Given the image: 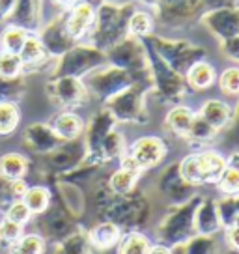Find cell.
Here are the masks:
<instances>
[{"instance_id":"6","label":"cell","mask_w":239,"mask_h":254,"mask_svg":"<svg viewBox=\"0 0 239 254\" xmlns=\"http://www.w3.org/2000/svg\"><path fill=\"white\" fill-rule=\"evenodd\" d=\"M86 77L88 88L99 97H105V99L114 97L136 80L129 71L116 67V65H111V64H105L101 67H97L92 73H88Z\"/></svg>"},{"instance_id":"7","label":"cell","mask_w":239,"mask_h":254,"mask_svg":"<svg viewBox=\"0 0 239 254\" xmlns=\"http://www.w3.org/2000/svg\"><path fill=\"white\" fill-rule=\"evenodd\" d=\"M200 23L219 41L239 36V6L236 4L207 9L206 13L200 15Z\"/></svg>"},{"instance_id":"16","label":"cell","mask_w":239,"mask_h":254,"mask_svg":"<svg viewBox=\"0 0 239 254\" xmlns=\"http://www.w3.org/2000/svg\"><path fill=\"white\" fill-rule=\"evenodd\" d=\"M196 159H198L200 174H202L204 183L217 182L221 178V174H223V170L226 168V161L217 151H202V153H196Z\"/></svg>"},{"instance_id":"22","label":"cell","mask_w":239,"mask_h":254,"mask_svg":"<svg viewBox=\"0 0 239 254\" xmlns=\"http://www.w3.org/2000/svg\"><path fill=\"white\" fill-rule=\"evenodd\" d=\"M26 172V159L19 153H6L0 157V176L9 182L21 180Z\"/></svg>"},{"instance_id":"39","label":"cell","mask_w":239,"mask_h":254,"mask_svg":"<svg viewBox=\"0 0 239 254\" xmlns=\"http://www.w3.org/2000/svg\"><path fill=\"white\" fill-rule=\"evenodd\" d=\"M19 236H21V224H17V222L9 221V219H6V221L0 224V238L4 239V241H15V239H19Z\"/></svg>"},{"instance_id":"5","label":"cell","mask_w":239,"mask_h":254,"mask_svg":"<svg viewBox=\"0 0 239 254\" xmlns=\"http://www.w3.org/2000/svg\"><path fill=\"white\" fill-rule=\"evenodd\" d=\"M204 9V0H157L153 17L165 28H181L202 15Z\"/></svg>"},{"instance_id":"26","label":"cell","mask_w":239,"mask_h":254,"mask_svg":"<svg viewBox=\"0 0 239 254\" xmlns=\"http://www.w3.org/2000/svg\"><path fill=\"white\" fill-rule=\"evenodd\" d=\"M23 73V62L19 55L0 51V79H15Z\"/></svg>"},{"instance_id":"31","label":"cell","mask_w":239,"mask_h":254,"mask_svg":"<svg viewBox=\"0 0 239 254\" xmlns=\"http://www.w3.org/2000/svg\"><path fill=\"white\" fill-rule=\"evenodd\" d=\"M219 88L226 95H239V67H226L219 75Z\"/></svg>"},{"instance_id":"13","label":"cell","mask_w":239,"mask_h":254,"mask_svg":"<svg viewBox=\"0 0 239 254\" xmlns=\"http://www.w3.org/2000/svg\"><path fill=\"white\" fill-rule=\"evenodd\" d=\"M11 23L28 32H38L43 24V0H17Z\"/></svg>"},{"instance_id":"11","label":"cell","mask_w":239,"mask_h":254,"mask_svg":"<svg viewBox=\"0 0 239 254\" xmlns=\"http://www.w3.org/2000/svg\"><path fill=\"white\" fill-rule=\"evenodd\" d=\"M49 94L58 105L73 107V105H80L86 99V86L77 77L62 75L49 84Z\"/></svg>"},{"instance_id":"43","label":"cell","mask_w":239,"mask_h":254,"mask_svg":"<svg viewBox=\"0 0 239 254\" xmlns=\"http://www.w3.org/2000/svg\"><path fill=\"white\" fill-rule=\"evenodd\" d=\"M230 241H232V245L239 249V226H234L230 230Z\"/></svg>"},{"instance_id":"19","label":"cell","mask_w":239,"mask_h":254,"mask_svg":"<svg viewBox=\"0 0 239 254\" xmlns=\"http://www.w3.org/2000/svg\"><path fill=\"white\" fill-rule=\"evenodd\" d=\"M53 131L62 140H75L82 133V120L73 112H64L55 120Z\"/></svg>"},{"instance_id":"17","label":"cell","mask_w":239,"mask_h":254,"mask_svg":"<svg viewBox=\"0 0 239 254\" xmlns=\"http://www.w3.org/2000/svg\"><path fill=\"white\" fill-rule=\"evenodd\" d=\"M200 116L206 120L209 126H213L219 131V129H223L230 122L232 111L230 107L224 103V101H221V99H209V101H206V103L202 105Z\"/></svg>"},{"instance_id":"36","label":"cell","mask_w":239,"mask_h":254,"mask_svg":"<svg viewBox=\"0 0 239 254\" xmlns=\"http://www.w3.org/2000/svg\"><path fill=\"white\" fill-rule=\"evenodd\" d=\"M41 249H43V241L38 236H26L13 247L11 254H40Z\"/></svg>"},{"instance_id":"32","label":"cell","mask_w":239,"mask_h":254,"mask_svg":"<svg viewBox=\"0 0 239 254\" xmlns=\"http://www.w3.org/2000/svg\"><path fill=\"white\" fill-rule=\"evenodd\" d=\"M187 135L191 136V138H194V140H202L204 142V140H211L217 135V129L213 126H209L202 116H194Z\"/></svg>"},{"instance_id":"35","label":"cell","mask_w":239,"mask_h":254,"mask_svg":"<svg viewBox=\"0 0 239 254\" xmlns=\"http://www.w3.org/2000/svg\"><path fill=\"white\" fill-rule=\"evenodd\" d=\"M101 150H103L105 157H120L123 153V138L120 133H109L101 142Z\"/></svg>"},{"instance_id":"45","label":"cell","mask_w":239,"mask_h":254,"mask_svg":"<svg viewBox=\"0 0 239 254\" xmlns=\"http://www.w3.org/2000/svg\"><path fill=\"white\" fill-rule=\"evenodd\" d=\"M230 167H234V168H238L239 170V153H234L230 157V163H228Z\"/></svg>"},{"instance_id":"37","label":"cell","mask_w":239,"mask_h":254,"mask_svg":"<svg viewBox=\"0 0 239 254\" xmlns=\"http://www.w3.org/2000/svg\"><path fill=\"white\" fill-rule=\"evenodd\" d=\"M30 209L28 206L24 204V202H15V204H11V207L8 209V219L9 221L17 222V224H24V222L30 219Z\"/></svg>"},{"instance_id":"38","label":"cell","mask_w":239,"mask_h":254,"mask_svg":"<svg viewBox=\"0 0 239 254\" xmlns=\"http://www.w3.org/2000/svg\"><path fill=\"white\" fill-rule=\"evenodd\" d=\"M221 53L224 55V58H228L232 62H239V36L221 41Z\"/></svg>"},{"instance_id":"33","label":"cell","mask_w":239,"mask_h":254,"mask_svg":"<svg viewBox=\"0 0 239 254\" xmlns=\"http://www.w3.org/2000/svg\"><path fill=\"white\" fill-rule=\"evenodd\" d=\"M217 183H219V187H221L224 192H228V194L239 192V170L230 167V165H226V168L223 170V174L217 180Z\"/></svg>"},{"instance_id":"34","label":"cell","mask_w":239,"mask_h":254,"mask_svg":"<svg viewBox=\"0 0 239 254\" xmlns=\"http://www.w3.org/2000/svg\"><path fill=\"white\" fill-rule=\"evenodd\" d=\"M150 253V243L148 239L142 238L140 234H131L123 245H121V253L120 254H148Z\"/></svg>"},{"instance_id":"41","label":"cell","mask_w":239,"mask_h":254,"mask_svg":"<svg viewBox=\"0 0 239 254\" xmlns=\"http://www.w3.org/2000/svg\"><path fill=\"white\" fill-rule=\"evenodd\" d=\"M238 0H204V6L207 9L213 8H223V6H236Z\"/></svg>"},{"instance_id":"29","label":"cell","mask_w":239,"mask_h":254,"mask_svg":"<svg viewBox=\"0 0 239 254\" xmlns=\"http://www.w3.org/2000/svg\"><path fill=\"white\" fill-rule=\"evenodd\" d=\"M179 176L185 183H191V185H200L204 183L202 180V174H200V167H198V159L196 155H189L181 161L179 165Z\"/></svg>"},{"instance_id":"25","label":"cell","mask_w":239,"mask_h":254,"mask_svg":"<svg viewBox=\"0 0 239 254\" xmlns=\"http://www.w3.org/2000/svg\"><path fill=\"white\" fill-rule=\"evenodd\" d=\"M19 124V109L11 101H0V135H9Z\"/></svg>"},{"instance_id":"20","label":"cell","mask_w":239,"mask_h":254,"mask_svg":"<svg viewBox=\"0 0 239 254\" xmlns=\"http://www.w3.org/2000/svg\"><path fill=\"white\" fill-rule=\"evenodd\" d=\"M187 84L194 90H207L215 82V67L211 64L200 60L187 71Z\"/></svg>"},{"instance_id":"2","label":"cell","mask_w":239,"mask_h":254,"mask_svg":"<svg viewBox=\"0 0 239 254\" xmlns=\"http://www.w3.org/2000/svg\"><path fill=\"white\" fill-rule=\"evenodd\" d=\"M142 41L153 53H157V56L163 62L168 64L179 75H187V71L194 64L204 60L207 53L206 47L196 45L183 38H167V36H159V34H150Z\"/></svg>"},{"instance_id":"18","label":"cell","mask_w":239,"mask_h":254,"mask_svg":"<svg viewBox=\"0 0 239 254\" xmlns=\"http://www.w3.org/2000/svg\"><path fill=\"white\" fill-rule=\"evenodd\" d=\"M153 26H155L153 13L146 11V9H133L127 19V36L144 40L150 34H153Z\"/></svg>"},{"instance_id":"21","label":"cell","mask_w":239,"mask_h":254,"mask_svg":"<svg viewBox=\"0 0 239 254\" xmlns=\"http://www.w3.org/2000/svg\"><path fill=\"white\" fill-rule=\"evenodd\" d=\"M30 32L24 30L23 26H17V24L9 23L2 34H0V51H8V53H15L19 55V51L23 49L24 41L28 38Z\"/></svg>"},{"instance_id":"3","label":"cell","mask_w":239,"mask_h":254,"mask_svg":"<svg viewBox=\"0 0 239 254\" xmlns=\"http://www.w3.org/2000/svg\"><path fill=\"white\" fill-rule=\"evenodd\" d=\"M107 64L105 51L94 47L92 43H75L67 53L56 58L55 75L56 77H77L82 79L84 75Z\"/></svg>"},{"instance_id":"8","label":"cell","mask_w":239,"mask_h":254,"mask_svg":"<svg viewBox=\"0 0 239 254\" xmlns=\"http://www.w3.org/2000/svg\"><path fill=\"white\" fill-rule=\"evenodd\" d=\"M38 36H40L41 43H43V47L47 49V53L51 58H60V56L67 53L69 49L75 45V43H79V41H75L67 34L65 30V23H64V11H60L56 17L53 19H49L47 23H43L40 26V30L36 32Z\"/></svg>"},{"instance_id":"44","label":"cell","mask_w":239,"mask_h":254,"mask_svg":"<svg viewBox=\"0 0 239 254\" xmlns=\"http://www.w3.org/2000/svg\"><path fill=\"white\" fill-rule=\"evenodd\" d=\"M148 254H170V251L165 249V247H153V249H150Z\"/></svg>"},{"instance_id":"28","label":"cell","mask_w":239,"mask_h":254,"mask_svg":"<svg viewBox=\"0 0 239 254\" xmlns=\"http://www.w3.org/2000/svg\"><path fill=\"white\" fill-rule=\"evenodd\" d=\"M49 190L43 189V187H32V189H26L24 192V204L28 206V209L32 213H41L45 211L49 206Z\"/></svg>"},{"instance_id":"40","label":"cell","mask_w":239,"mask_h":254,"mask_svg":"<svg viewBox=\"0 0 239 254\" xmlns=\"http://www.w3.org/2000/svg\"><path fill=\"white\" fill-rule=\"evenodd\" d=\"M17 0H0V23L11 19V13L15 9Z\"/></svg>"},{"instance_id":"1","label":"cell","mask_w":239,"mask_h":254,"mask_svg":"<svg viewBox=\"0 0 239 254\" xmlns=\"http://www.w3.org/2000/svg\"><path fill=\"white\" fill-rule=\"evenodd\" d=\"M131 2H116V0H101L96 8V21L88 34V43L94 47L107 51L114 43L127 36V19L133 11Z\"/></svg>"},{"instance_id":"12","label":"cell","mask_w":239,"mask_h":254,"mask_svg":"<svg viewBox=\"0 0 239 254\" xmlns=\"http://www.w3.org/2000/svg\"><path fill=\"white\" fill-rule=\"evenodd\" d=\"M131 157L135 159L138 168L155 167L165 157V144L157 136H142L131 148Z\"/></svg>"},{"instance_id":"46","label":"cell","mask_w":239,"mask_h":254,"mask_svg":"<svg viewBox=\"0 0 239 254\" xmlns=\"http://www.w3.org/2000/svg\"><path fill=\"white\" fill-rule=\"evenodd\" d=\"M99 2H101V0H99Z\"/></svg>"},{"instance_id":"24","label":"cell","mask_w":239,"mask_h":254,"mask_svg":"<svg viewBox=\"0 0 239 254\" xmlns=\"http://www.w3.org/2000/svg\"><path fill=\"white\" fill-rule=\"evenodd\" d=\"M192 120H194V114H192L189 107H174L172 111L168 112L167 124L178 135H187Z\"/></svg>"},{"instance_id":"10","label":"cell","mask_w":239,"mask_h":254,"mask_svg":"<svg viewBox=\"0 0 239 254\" xmlns=\"http://www.w3.org/2000/svg\"><path fill=\"white\" fill-rule=\"evenodd\" d=\"M96 21V6L90 0H77L71 8L64 11L65 30L75 41L88 38Z\"/></svg>"},{"instance_id":"9","label":"cell","mask_w":239,"mask_h":254,"mask_svg":"<svg viewBox=\"0 0 239 254\" xmlns=\"http://www.w3.org/2000/svg\"><path fill=\"white\" fill-rule=\"evenodd\" d=\"M144 45H146V43H144ZM146 51H148V67H150V75L153 77L155 84L159 86V90L167 95V97H179L185 90L181 75L178 71H174L168 64L163 62L159 56H157V53H153L148 45H146Z\"/></svg>"},{"instance_id":"23","label":"cell","mask_w":239,"mask_h":254,"mask_svg":"<svg viewBox=\"0 0 239 254\" xmlns=\"http://www.w3.org/2000/svg\"><path fill=\"white\" fill-rule=\"evenodd\" d=\"M26 140L36 150H51L58 142V136L55 135L53 129L45 126H32L26 133Z\"/></svg>"},{"instance_id":"27","label":"cell","mask_w":239,"mask_h":254,"mask_svg":"<svg viewBox=\"0 0 239 254\" xmlns=\"http://www.w3.org/2000/svg\"><path fill=\"white\" fill-rule=\"evenodd\" d=\"M136 176H138V172L121 167L118 172H114V174H112L111 189L114 190V192H118V194H127L129 190L133 189V185H135Z\"/></svg>"},{"instance_id":"14","label":"cell","mask_w":239,"mask_h":254,"mask_svg":"<svg viewBox=\"0 0 239 254\" xmlns=\"http://www.w3.org/2000/svg\"><path fill=\"white\" fill-rule=\"evenodd\" d=\"M19 58L23 62V71H32V69H38L41 65L49 64L51 60H55V58L49 56L47 49L43 47L40 36L36 32L28 34L23 49L19 51Z\"/></svg>"},{"instance_id":"30","label":"cell","mask_w":239,"mask_h":254,"mask_svg":"<svg viewBox=\"0 0 239 254\" xmlns=\"http://www.w3.org/2000/svg\"><path fill=\"white\" fill-rule=\"evenodd\" d=\"M118 236H120L118 228H116L114 224H111V222L101 224V226H97L96 230L92 232L94 243H96L97 247H101V249H107V247H111L112 243H116V241H118Z\"/></svg>"},{"instance_id":"4","label":"cell","mask_w":239,"mask_h":254,"mask_svg":"<svg viewBox=\"0 0 239 254\" xmlns=\"http://www.w3.org/2000/svg\"><path fill=\"white\" fill-rule=\"evenodd\" d=\"M105 56H107V64L125 69L135 79L144 75V73H150V67H148V51H146L144 41L138 40V38L125 36L123 40H120L118 43H114L112 47L107 49Z\"/></svg>"},{"instance_id":"42","label":"cell","mask_w":239,"mask_h":254,"mask_svg":"<svg viewBox=\"0 0 239 254\" xmlns=\"http://www.w3.org/2000/svg\"><path fill=\"white\" fill-rule=\"evenodd\" d=\"M75 2H77V0H51V4H53V6H56L60 11H67V9L71 8Z\"/></svg>"},{"instance_id":"15","label":"cell","mask_w":239,"mask_h":254,"mask_svg":"<svg viewBox=\"0 0 239 254\" xmlns=\"http://www.w3.org/2000/svg\"><path fill=\"white\" fill-rule=\"evenodd\" d=\"M140 107H142V97H140V90L135 88L133 84L121 90L120 94L111 97V109L112 112L123 120H133L140 114Z\"/></svg>"}]
</instances>
